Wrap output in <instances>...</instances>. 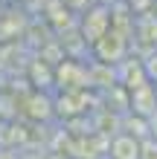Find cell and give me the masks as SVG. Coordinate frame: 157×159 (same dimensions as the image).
Segmentation results:
<instances>
[{
    "label": "cell",
    "instance_id": "obj_1",
    "mask_svg": "<svg viewBox=\"0 0 157 159\" xmlns=\"http://www.w3.org/2000/svg\"><path fill=\"white\" fill-rule=\"evenodd\" d=\"M128 49H131V35L122 32V29H116L114 23H110V29L93 43L96 58H102L105 64H119L128 55Z\"/></svg>",
    "mask_w": 157,
    "mask_h": 159
},
{
    "label": "cell",
    "instance_id": "obj_2",
    "mask_svg": "<svg viewBox=\"0 0 157 159\" xmlns=\"http://www.w3.org/2000/svg\"><path fill=\"white\" fill-rule=\"evenodd\" d=\"M108 156L110 159H140V136H134V133H116L114 139H110Z\"/></svg>",
    "mask_w": 157,
    "mask_h": 159
},
{
    "label": "cell",
    "instance_id": "obj_3",
    "mask_svg": "<svg viewBox=\"0 0 157 159\" xmlns=\"http://www.w3.org/2000/svg\"><path fill=\"white\" fill-rule=\"evenodd\" d=\"M140 159H157V139L154 136L140 139Z\"/></svg>",
    "mask_w": 157,
    "mask_h": 159
},
{
    "label": "cell",
    "instance_id": "obj_4",
    "mask_svg": "<svg viewBox=\"0 0 157 159\" xmlns=\"http://www.w3.org/2000/svg\"><path fill=\"white\" fill-rule=\"evenodd\" d=\"M143 67H145V75H149V81L157 87V49L145 55V61H143Z\"/></svg>",
    "mask_w": 157,
    "mask_h": 159
},
{
    "label": "cell",
    "instance_id": "obj_5",
    "mask_svg": "<svg viewBox=\"0 0 157 159\" xmlns=\"http://www.w3.org/2000/svg\"><path fill=\"white\" fill-rule=\"evenodd\" d=\"M61 3H64V6H70V9H85L90 0H61Z\"/></svg>",
    "mask_w": 157,
    "mask_h": 159
},
{
    "label": "cell",
    "instance_id": "obj_6",
    "mask_svg": "<svg viewBox=\"0 0 157 159\" xmlns=\"http://www.w3.org/2000/svg\"><path fill=\"white\" fill-rule=\"evenodd\" d=\"M149 136H154V139H157V113H151V116H149Z\"/></svg>",
    "mask_w": 157,
    "mask_h": 159
},
{
    "label": "cell",
    "instance_id": "obj_7",
    "mask_svg": "<svg viewBox=\"0 0 157 159\" xmlns=\"http://www.w3.org/2000/svg\"><path fill=\"white\" fill-rule=\"evenodd\" d=\"M0 159H17L15 151H0Z\"/></svg>",
    "mask_w": 157,
    "mask_h": 159
}]
</instances>
